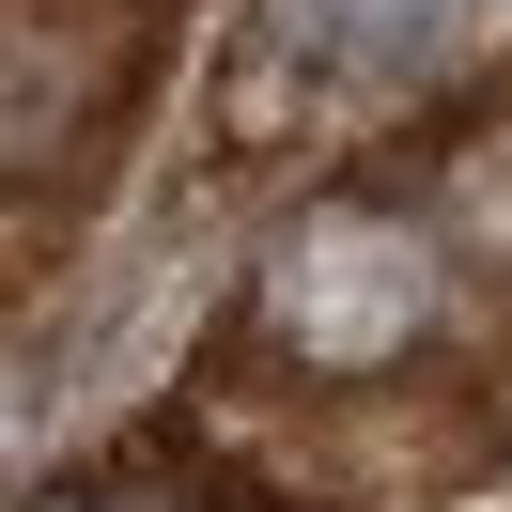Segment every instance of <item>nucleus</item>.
<instances>
[{
    "label": "nucleus",
    "mask_w": 512,
    "mask_h": 512,
    "mask_svg": "<svg viewBox=\"0 0 512 512\" xmlns=\"http://www.w3.org/2000/svg\"><path fill=\"white\" fill-rule=\"evenodd\" d=\"M264 326H280L311 373H388V357L435 326V233L373 218V202L311 218L280 264H264Z\"/></svg>",
    "instance_id": "obj_1"
},
{
    "label": "nucleus",
    "mask_w": 512,
    "mask_h": 512,
    "mask_svg": "<svg viewBox=\"0 0 512 512\" xmlns=\"http://www.w3.org/2000/svg\"><path fill=\"white\" fill-rule=\"evenodd\" d=\"M435 249H450V264H497V280H512V140L450 156V187H435Z\"/></svg>",
    "instance_id": "obj_2"
}]
</instances>
